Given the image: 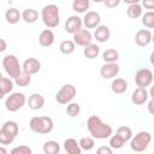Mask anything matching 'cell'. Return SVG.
Instances as JSON below:
<instances>
[{"label": "cell", "mask_w": 154, "mask_h": 154, "mask_svg": "<svg viewBox=\"0 0 154 154\" xmlns=\"http://www.w3.org/2000/svg\"><path fill=\"white\" fill-rule=\"evenodd\" d=\"M117 135H119L125 142H128V141H130V138L132 137V130H131V128H129V126H125V125H123V126H119L118 129H117V132H116Z\"/></svg>", "instance_id": "35"}, {"label": "cell", "mask_w": 154, "mask_h": 154, "mask_svg": "<svg viewBox=\"0 0 154 154\" xmlns=\"http://www.w3.org/2000/svg\"><path fill=\"white\" fill-rule=\"evenodd\" d=\"M22 70L30 75H35L41 70V63L36 58H28L24 60L22 65Z\"/></svg>", "instance_id": "15"}, {"label": "cell", "mask_w": 154, "mask_h": 154, "mask_svg": "<svg viewBox=\"0 0 154 154\" xmlns=\"http://www.w3.org/2000/svg\"><path fill=\"white\" fill-rule=\"evenodd\" d=\"M72 36H73L72 41L75 42V45L82 46V47H85L87 45L91 43V41H93V35L89 31V29H82L81 28L75 34H72Z\"/></svg>", "instance_id": "9"}, {"label": "cell", "mask_w": 154, "mask_h": 154, "mask_svg": "<svg viewBox=\"0 0 154 154\" xmlns=\"http://www.w3.org/2000/svg\"><path fill=\"white\" fill-rule=\"evenodd\" d=\"M66 113L71 118H75L77 116H79V113H81V106H79V103H77V102H69L67 103V107H66Z\"/></svg>", "instance_id": "34"}, {"label": "cell", "mask_w": 154, "mask_h": 154, "mask_svg": "<svg viewBox=\"0 0 154 154\" xmlns=\"http://www.w3.org/2000/svg\"><path fill=\"white\" fill-rule=\"evenodd\" d=\"M102 59L105 63H117L119 59V53L114 48H108L102 53Z\"/></svg>", "instance_id": "28"}, {"label": "cell", "mask_w": 154, "mask_h": 154, "mask_svg": "<svg viewBox=\"0 0 154 154\" xmlns=\"http://www.w3.org/2000/svg\"><path fill=\"white\" fill-rule=\"evenodd\" d=\"M0 154H7V149L5 147H0Z\"/></svg>", "instance_id": "45"}, {"label": "cell", "mask_w": 154, "mask_h": 154, "mask_svg": "<svg viewBox=\"0 0 154 154\" xmlns=\"http://www.w3.org/2000/svg\"><path fill=\"white\" fill-rule=\"evenodd\" d=\"M6 48H7V42L4 38H0V53L6 51Z\"/></svg>", "instance_id": "42"}, {"label": "cell", "mask_w": 154, "mask_h": 154, "mask_svg": "<svg viewBox=\"0 0 154 154\" xmlns=\"http://www.w3.org/2000/svg\"><path fill=\"white\" fill-rule=\"evenodd\" d=\"M2 67L6 71V73L8 75L10 78H16L19 72L22 71V66L19 64L18 58L14 54H7L2 59Z\"/></svg>", "instance_id": "5"}, {"label": "cell", "mask_w": 154, "mask_h": 154, "mask_svg": "<svg viewBox=\"0 0 154 154\" xmlns=\"http://www.w3.org/2000/svg\"><path fill=\"white\" fill-rule=\"evenodd\" d=\"M100 54V47L97 46V45H95V43H89V45H87L85 47H84V49H83V55L87 58V59H95L97 55Z\"/></svg>", "instance_id": "21"}, {"label": "cell", "mask_w": 154, "mask_h": 154, "mask_svg": "<svg viewBox=\"0 0 154 154\" xmlns=\"http://www.w3.org/2000/svg\"><path fill=\"white\" fill-rule=\"evenodd\" d=\"M1 129H4L5 131H7L8 134H11L13 137H16L18 135V132H19V126H18V124L14 120H7V122H5L2 124V128Z\"/></svg>", "instance_id": "30"}, {"label": "cell", "mask_w": 154, "mask_h": 154, "mask_svg": "<svg viewBox=\"0 0 154 154\" xmlns=\"http://www.w3.org/2000/svg\"><path fill=\"white\" fill-rule=\"evenodd\" d=\"M122 0H103V5L107 8H116L120 5Z\"/></svg>", "instance_id": "39"}, {"label": "cell", "mask_w": 154, "mask_h": 154, "mask_svg": "<svg viewBox=\"0 0 154 154\" xmlns=\"http://www.w3.org/2000/svg\"><path fill=\"white\" fill-rule=\"evenodd\" d=\"M149 99V94L147 91L146 88L143 87H138L136 88L132 94H131V102L136 106H141V105H144Z\"/></svg>", "instance_id": "12"}, {"label": "cell", "mask_w": 154, "mask_h": 154, "mask_svg": "<svg viewBox=\"0 0 154 154\" xmlns=\"http://www.w3.org/2000/svg\"><path fill=\"white\" fill-rule=\"evenodd\" d=\"M11 153H12V154H31L32 150H31L30 147L23 144V146H18V147L12 148V149H11Z\"/></svg>", "instance_id": "38"}, {"label": "cell", "mask_w": 154, "mask_h": 154, "mask_svg": "<svg viewBox=\"0 0 154 154\" xmlns=\"http://www.w3.org/2000/svg\"><path fill=\"white\" fill-rule=\"evenodd\" d=\"M82 23L84 24L85 29H95L96 26L100 25L101 23V17L97 12L95 11H89L84 14L83 19H82Z\"/></svg>", "instance_id": "11"}, {"label": "cell", "mask_w": 154, "mask_h": 154, "mask_svg": "<svg viewBox=\"0 0 154 154\" xmlns=\"http://www.w3.org/2000/svg\"><path fill=\"white\" fill-rule=\"evenodd\" d=\"M82 18H79L78 16H70L64 24V29L67 34H75L78 29L82 28Z\"/></svg>", "instance_id": "13"}, {"label": "cell", "mask_w": 154, "mask_h": 154, "mask_svg": "<svg viewBox=\"0 0 154 154\" xmlns=\"http://www.w3.org/2000/svg\"><path fill=\"white\" fill-rule=\"evenodd\" d=\"M76 87L73 84H64L55 94V101L60 105H67L76 96Z\"/></svg>", "instance_id": "7"}, {"label": "cell", "mask_w": 154, "mask_h": 154, "mask_svg": "<svg viewBox=\"0 0 154 154\" xmlns=\"http://www.w3.org/2000/svg\"><path fill=\"white\" fill-rule=\"evenodd\" d=\"M30 82H31V75L28 73V72H25V71H23V70L14 78V83L18 87H26V85L30 84Z\"/></svg>", "instance_id": "26"}, {"label": "cell", "mask_w": 154, "mask_h": 154, "mask_svg": "<svg viewBox=\"0 0 154 154\" xmlns=\"http://www.w3.org/2000/svg\"><path fill=\"white\" fill-rule=\"evenodd\" d=\"M120 67L117 63H105L100 69V75L103 79H112L118 76Z\"/></svg>", "instance_id": "10"}, {"label": "cell", "mask_w": 154, "mask_h": 154, "mask_svg": "<svg viewBox=\"0 0 154 154\" xmlns=\"http://www.w3.org/2000/svg\"><path fill=\"white\" fill-rule=\"evenodd\" d=\"M111 36V31H109V28L107 25H99L95 28V31H94V37L97 42L100 43H103L106 41H108Z\"/></svg>", "instance_id": "18"}, {"label": "cell", "mask_w": 154, "mask_h": 154, "mask_svg": "<svg viewBox=\"0 0 154 154\" xmlns=\"http://www.w3.org/2000/svg\"><path fill=\"white\" fill-rule=\"evenodd\" d=\"M4 96H5V95H4V94H2V93H1V91H0V100H1V99H2V97H4Z\"/></svg>", "instance_id": "47"}, {"label": "cell", "mask_w": 154, "mask_h": 154, "mask_svg": "<svg viewBox=\"0 0 154 154\" xmlns=\"http://www.w3.org/2000/svg\"><path fill=\"white\" fill-rule=\"evenodd\" d=\"M26 102V97L23 93H19V91H16V93H12L10 94L6 100H5V107L7 111L10 112H17L18 109H20Z\"/></svg>", "instance_id": "6"}, {"label": "cell", "mask_w": 154, "mask_h": 154, "mask_svg": "<svg viewBox=\"0 0 154 154\" xmlns=\"http://www.w3.org/2000/svg\"><path fill=\"white\" fill-rule=\"evenodd\" d=\"M59 49H60V52H61L63 54L69 55V54H72V53L75 52L76 45H75V42H73L72 40H65V41H63V42L60 43Z\"/></svg>", "instance_id": "29"}, {"label": "cell", "mask_w": 154, "mask_h": 154, "mask_svg": "<svg viewBox=\"0 0 154 154\" xmlns=\"http://www.w3.org/2000/svg\"><path fill=\"white\" fill-rule=\"evenodd\" d=\"M20 18H22L20 12H19L17 8H14V7H11V8H8V10L5 12V19H6V22L10 23V24H17Z\"/></svg>", "instance_id": "23"}, {"label": "cell", "mask_w": 154, "mask_h": 154, "mask_svg": "<svg viewBox=\"0 0 154 154\" xmlns=\"http://www.w3.org/2000/svg\"><path fill=\"white\" fill-rule=\"evenodd\" d=\"M90 6V0H73L72 1V10L77 13L85 12Z\"/></svg>", "instance_id": "27"}, {"label": "cell", "mask_w": 154, "mask_h": 154, "mask_svg": "<svg viewBox=\"0 0 154 154\" xmlns=\"http://www.w3.org/2000/svg\"><path fill=\"white\" fill-rule=\"evenodd\" d=\"M135 83L137 84V87H149L153 83V72L150 69L143 67L140 69L136 75H135Z\"/></svg>", "instance_id": "8"}, {"label": "cell", "mask_w": 154, "mask_h": 154, "mask_svg": "<svg viewBox=\"0 0 154 154\" xmlns=\"http://www.w3.org/2000/svg\"><path fill=\"white\" fill-rule=\"evenodd\" d=\"M153 103H154V101H153V99H150L148 102V109H149V113H152V114H153Z\"/></svg>", "instance_id": "43"}, {"label": "cell", "mask_w": 154, "mask_h": 154, "mask_svg": "<svg viewBox=\"0 0 154 154\" xmlns=\"http://www.w3.org/2000/svg\"><path fill=\"white\" fill-rule=\"evenodd\" d=\"M135 42L138 47H146L152 42V32L148 29H141L135 34Z\"/></svg>", "instance_id": "14"}, {"label": "cell", "mask_w": 154, "mask_h": 154, "mask_svg": "<svg viewBox=\"0 0 154 154\" xmlns=\"http://www.w3.org/2000/svg\"><path fill=\"white\" fill-rule=\"evenodd\" d=\"M78 144H79V147H81L82 150L89 152V150H91V149L94 148V146H95V140H94V137L85 136V137H82V138L78 141Z\"/></svg>", "instance_id": "31"}, {"label": "cell", "mask_w": 154, "mask_h": 154, "mask_svg": "<svg viewBox=\"0 0 154 154\" xmlns=\"http://www.w3.org/2000/svg\"><path fill=\"white\" fill-rule=\"evenodd\" d=\"M28 106L32 111H38L45 106V97L38 93H34L29 96Z\"/></svg>", "instance_id": "17"}, {"label": "cell", "mask_w": 154, "mask_h": 154, "mask_svg": "<svg viewBox=\"0 0 154 154\" xmlns=\"http://www.w3.org/2000/svg\"><path fill=\"white\" fill-rule=\"evenodd\" d=\"M13 89V82L10 77H2L0 79V91L6 95V94H10Z\"/></svg>", "instance_id": "32"}, {"label": "cell", "mask_w": 154, "mask_h": 154, "mask_svg": "<svg viewBox=\"0 0 154 154\" xmlns=\"http://www.w3.org/2000/svg\"><path fill=\"white\" fill-rule=\"evenodd\" d=\"M111 89L114 94H124L128 90V82L124 78H114L111 83Z\"/></svg>", "instance_id": "20"}, {"label": "cell", "mask_w": 154, "mask_h": 154, "mask_svg": "<svg viewBox=\"0 0 154 154\" xmlns=\"http://www.w3.org/2000/svg\"><path fill=\"white\" fill-rule=\"evenodd\" d=\"M152 142V135L149 131H140L135 137L130 138V148L134 152H144Z\"/></svg>", "instance_id": "4"}, {"label": "cell", "mask_w": 154, "mask_h": 154, "mask_svg": "<svg viewBox=\"0 0 154 154\" xmlns=\"http://www.w3.org/2000/svg\"><path fill=\"white\" fill-rule=\"evenodd\" d=\"M142 24L148 29L154 28V12L153 11H148L144 14H142Z\"/></svg>", "instance_id": "36"}, {"label": "cell", "mask_w": 154, "mask_h": 154, "mask_svg": "<svg viewBox=\"0 0 154 154\" xmlns=\"http://www.w3.org/2000/svg\"><path fill=\"white\" fill-rule=\"evenodd\" d=\"M54 40H55V36H54V32L51 30V29H45L40 32V36H38V43L40 46L42 47H51L53 43H54Z\"/></svg>", "instance_id": "16"}, {"label": "cell", "mask_w": 154, "mask_h": 154, "mask_svg": "<svg viewBox=\"0 0 154 154\" xmlns=\"http://www.w3.org/2000/svg\"><path fill=\"white\" fill-rule=\"evenodd\" d=\"M142 7L146 10L153 11L154 10V0H142Z\"/></svg>", "instance_id": "40"}, {"label": "cell", "mask_w": 154, "mask_h": 154, "mask_svg": "<svg viewBox=\"0 0 154 154\" xmlns=\"http://www.w3.org/2000/svg\"><path fill=\"white\" fill-rule=\"evenodd\" d=\"M87 128L91 137L96 140H106L113 134V129L111 125L102 122V119L97 116H90L87 120Z\"/></svg>", "instance_id": "1"}, {"label": "cell", "mask_w": 154, "mask_h": 154, "mask_svg": "<svg viewBox=\"0 0 154 154\" xmlns=\"http://www.w3.org/2000/svg\"><path fill=\"white\" fill-rule=\"evenodd\" d=\"M42 149H43L45 154H58L60 152V146H59V143L57 141L51 140V141L45 142Z\"/></svg>", "instance_id": "25"}, {"label": "cell", "mask_w": 154, "mask_h": 154, "mask_svg": "<svg viewBox=\"0 0 154 154\" xmlns=\"http://www.w3.org/2000/svg\"><path fill=\"white\" fill-rule=\"evenodd\" d=\"M20 16H22V19L25 23H29V24H32L38 19V12L34 8H25L20 13Z\"/></svg>", "instance_id": "22"}, {"label": "cell", "mask_w": 154, "mask_h": 154, "mask_svg": "<svg viewBox=\"0 0 154 154\" xmlns=\"http://www.w3.org/2000/svg\"><path fill=\"white\" fill-rule=\"evenodd\" d=\"M94 2H97V4H100V2H103V0H93Z\"/></svg>", "instance_id": "46"}, {"label": "cell", "mask_w": 154, "mask_h": 154, "mask_svg": "<svg viewBox=\"0 0 154 154\" xmlns=\"http://www.w3.org/2000/svg\"><path fill=\"white\" fill-rule=\"evenodd\" d=\"M109 147L112 148V149H120L124 144H125V141L119 136V135H111L109 137Z\"/></svg>", "instance_id": "33"}, {"label": "cell", "mask_w": 154, "mask_h": 154, "mask_svg": "<svg viewBox=\"0 0 154 154\" xmlns=\"http://www.w3.org/2000/svg\"><path fill=\"white\" fill-rule=\"evenodd\" d=\"M41 19L48 29L57 28L60 23L59 8L54 4H48L41 10Z\"/></svg>", "instance_id": "2"}, {"label": "cell", "mask_w": 154, "mask_h": 154, "mask_svg": "<svg viewBox=\"0 0 154 154\" xmlns=\"http://www.w3.org/2000/svg\"><path fill=\"white\" fill-rule=\"evenodd\" d=\"M63 146L67 154H81L82 153V149H81L77 140H75V138H66L64 141Z\"/></svg>", "instance_id": "19"}, {"label": "cell", "mask_w": 154, "mask_h": 154, "mask_svg": "<svg viewBox=\"0 0 154 154\" xmlns=\"http://www.w3.org/2000/svg\"><path fill=\"white\" fill-rule=\"evenodd\" d=\"M1 78H2V75H1V72H0V79H1Z\"/></svg>", "instance_id": "48"}, {"label": "cell", "mask_w": 154, "mask_h": 154, "mask_svg": "<svg viewBox=\"0 0 154 154\" xmlns=\"http://www.w3.org/2000/svg\"><path fill=\"white\" fill-rule=\"evenodd\" d=\"M16 137H13L11 134H8L7 131H5L4 129H0V144L2 146H7L11 144L14 141Z\"/></svg>", "instance_id": "37"}, {"label": "cell", "mask_w": 154, "mask_h": 154, "mask_svg": "<svg viewBox=\"0 0 154 154\" xmlns=\"http://www.w3.org/2000/svg\"><path fill=\"white\" fill-rule=\"evenodd\" d=\"M29 126L31 129V131L40 134V135H46L52 132L53 128H54V123L53 119L51 117H32L29 122Z\"/></svg>", "instance_id": "3"}, {"label": "cell", "mask_w": 154, "mask_h": 154, "mask_svg": "<svg viewBox=\"0 0 154 154\" xmlns=\"http://www.w3.org/2000/svg\"><path fill=\"white\" fill-rule=\"evenodd\" d=\"M122 1H124L128 5H131V4H138L141 0H122Z\"/></svg>", "instance_id": "44"}, {"label": "cell", "mask_w": 154, "mask_h": 154, "mask_svg": "<svg viewBox=\"0 0 154 154\" xmlns=\"http://www.w3.org/2000/svg\"><path fill=\"white\" fill-rule=\"evenodd\" d=\"M142 6L140 4H131L126 8V14L131 19H137L142 16Z\"/></svg>", "instance_id": "24"}, {"label": "cell", "mask_w": 154, "mask_h": 154, "mask_svg": "<svg viewBox=\"0 0 154 154\" xmlns=\"http://www.w3.org/2000/svg\"><path fill=\"white\" fill-rule=\"evenodd\" d=\"M97 154H112V152H113V149L108 146V147H105V146H102V147H100V148H97Z\"/></svg>", "instance_id": "41"}]
</instances>
